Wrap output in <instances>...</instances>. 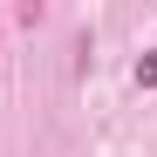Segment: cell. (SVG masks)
<instances>
[{
    "label": "cell",
    "mask_w": 157,
    "mask_h": 157,
    "mask_svg": "<svg viewBox=\"0 0 157 157\" xmlns=\"http://www.w3.org/2000/svg\"><path fill=\"white\" fill-rule=\"evenodd\" d=\"M137 89H157V48H150V55L137 62Z\"/></svg>",
    "instance_id": "obj_1"
}]
</instances>
